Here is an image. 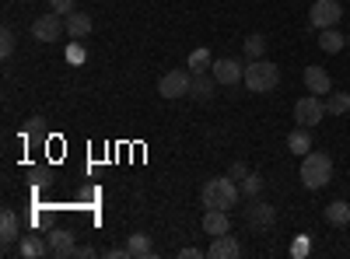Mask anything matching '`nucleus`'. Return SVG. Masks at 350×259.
<instances>
[{"mask_svg":"<svg viewBox=\"0 0 350 259\" xmlns=\"http://www.w3.org/2000/svg\"><path fill=\"white\" fill-rule=\"evenodd\" d=\"M200 200L207 210H228V207L239 204V186H235V179H224V176L207 179L200 189Z\"/></svg>","mask_w":350,"mask_h":259,"instance_id":"1","label":"nucleus"},{"mask_svg":"<svg viewBox=\"0 0 350 259\" xmlns=\"http://www.w3.org/2000/svg\"><path fill=\"white\" fill-rule=\"evenodd\" d=\"M329 179H333V161H329V154L308 151V154L301 158V186H305V189H323Z\"/></svg>","mask_w":350,"mask_h":259,"instance_id":"2","label":"nucleus"},{"mask_svg":"<svg viewBox=\"0 0 350 259\" xmlns=\"http://www.w3.org/2000/svg\"><path fill=\"white\" fill-rule=\"evenodd\" d=\"M277 84H280L277 64H270V60H252V64L245 67V88H249V92L262 95V92H273Z\"/></svg>","mask_w":350,"mask_h":259,"instance_id":"3","label":"nucleus"},{"mask_svg":"<svg viewBox=\"0 0 350 259\" xmlns=\"http://www.w3.org/2000/svg\"><path fill=\"white\" fill-rule=\"evenodd\" d=\"M340 18H343L340 0H315L312 11H308V25L319 28V32H323V28H336Z\"/></svg>","mask_w":350,"mask_h":259,"instance_id":"4","label":"nucleus"},{"mask_svg":"<svg viewBox=\"0 0 350 259\" xmlns=\"http://www.w3.org/2000/svg\"><path fill=\"white\" fill-rule=\"evenodd\" d=\"M189 88H193V74L189 70H168L158 81V95L161 98H183V95H189Z\"/></svg>","mask_w":350,"mask_h":259,"instance_id":"5","label":"nucleus"},{"mask_svg":"<svg viewBox=\"0 0 350 259\" xmlns=\"http://www.w3.org/2000/svg\"><path fill=\"white\" fill-rule=\"evenodd\" d=\"M64 32H67V21H60L56 11H46L42 18L32 21V39H39V42H56Z\"/></svg>","mask_w":350,"mask_h":259,"instance_id":"6","label":"nucleus"},{"mask_svg":"<svg viewBox=\"0 0 350 259\" xmlns=\"http://www.w3.org/2000/svg\"><path fill=\"white\" fill-rule=\"evenodd\" d=\"M323 116H326V102L319 95L298 98V105H295V123L298 126H315V123H323Z\"/></svg>","mask_w":350,"mask_h":259,"instance_id":"7","label":"nucleus"},{"mask_svg":"<svg viewBox=\"0 0 350 259\" xmlns=\"http://www.w3.org/2000/svg\"><path fill=\"white\" fill-rule=\"evenodd\" d=\"M277 221V210L270 204H262V200H256L252 207H245V224L252 228V232H270Z\"/></svg>","mask_w":350,"mask_h":259,"instance_id":"8","label":"nucleus"},{"mask_svg":"<svg viewBox=\"0 0 350 259\" xmlns=\"http://www.w3.org/2000/svg\"><path fill=\"white\" fill-rule=\"evenodd\" d=\"M211 74H214L217 84H239V81L245 77V67H242L239 60H231V56H224V60H214Z\"/></svg>","mask_w":350,"mask_h":259,"instance_id":"9","label":"nucleus"},{"mask_svg":"<svg viewBox=\"0 0 350 259\" xmlns=\"http://www.w3.org/2000/svg\"><path fill=\"white\" fill-rule=\"evenodd\" d=\"M207 256H211V259H239V256H242V245H239L235 235H217V238L211 242Z\"/></svg>","mask_w":350,"mask_h":259,"instance_id":"10","label":"nucleus"},{"mask_svg":"<svg viewBox=\"0 0 350 259\" xmlns=\"http://www.w3.org/2000/svg\"><path fill=\"white\" fill-rule=\"evenodd\" d=\"M74 252H77L74 235L67 232V228H56V232L49 235V256H56V259H67V256H74Z\"/></svg>","mask_w":350,"mask_h":259,"instance_id":"11","label":"nucleus"},{"mask_svg":"<svg viewBox=\"0 0 350 259\" xmlns=\"http://www.w3.org/2000/svg\"><path fill=\"white\" fill-rule=\"evenodd\" d=\"M203 232H207L211 238L228 235V232H231V217H228V210H207V214H203Z\"/></svg>","mask_w":350,"mask_h":259,"instance_id":"12","label":"nucleus"},{"mask_svg":"<svg viewBox=\"0 0 350 259\" xmlns=\"http://www.w3.org/2000/svg\"><path fill=\"white\" fill-rule=\"evenodd\" d=\"M305 88H308L312 95H329L333 81H329V74H326L323 67H305Z\"/></svg>","mask_w":350,"mask_h":259,"instance_id":"13","label":"nucleus"},{"mask_svg":"<svg viewBox=\"0 0 350 259\" xmlns=\"http://www.w3.org/2000/svg\"><path fill=\"white\" fill-rule=\"evenodd\" d=\"M18 238H21L18 214H14V210H4V214H0V242H4V249H11Z\"/></svg>","mask_w":350,"mask_h":259,"instance_id":"14","label":"nucleus"},{"mask_svg":"<svg viewBox=\"0 0 350 259\" xmlns=\"http://www.w3.org/2000/svg\"><path fill=\"white\" fill-rule=\"evenodd\" d=\"M46 252H49V242H42L39 235H21L18 238V256L21 259H39Z\"/></svg>","mask_w":350,"mask_h":259,"instance_id":"15","label":"nucleus"},{"mask_svg":"<svg viewBox=\"0 0 350 259\" xmlns=\"http://www.w3.org/2000/svg\"><path fill=\"white\" fill-rule=\"evenodd\" d=\"M67 36L70 39H88L92 36V18H88L84 11H70L67 14Z\"/></svg>","mask_w":350,"mask_h":259,"instance_id":"16","label":"nucleus"},{"mask_svg":"<svg viewBox=\"0 0 350 259\" xmlns=\"http://www.w3.org/2000/svg\"><path fill=\"white\" fill-rule=\"evenodd\" d=\"M287 151H295L298 158H305V154L312 151V133H308V126H298V130L287 133Z\"/></svg>","mask_w":350,"mask_h":259,"instance_id":"17","label":"nucleus"},{"mask_svg":"<svg viewBox=\"0 0 350 259\" xmlns=\"http://www.w3.org/2000/svg\"><path fill=\"white\" fill-rule=\"evenodd\" d=\"M211 67H214V56H211L207 46H200V49L189 53V74H211Z\"/></svg>","mask_w":350,"mask_h":259,"instance_id":"18","label":"nucleus"},{"mask_svg":"<svg viewBox=\"0 0 350 259\" xmlns=\"http://www.w3.org/2000/svg\"><path fill=\"white\" fill-rule=\"evenodd\" d=\"M214 74H193V88H189V95L193 98H200V102H207L211 95H214Z\"/></svg>","mask_w":350,"mask_h":259,"instance_id":"19","label":"nucleus"},{"mask_svg":"<svg viewBox=\"0 0 350 259\" xmlns=\"http://www.w3.org/2000/svg\"><path fill=\"white\" fill-rule=\"evenodd\" d=\"M326 221L333 228H347L350 224V204H347V200H333V204L326 207Z\"/></svg>","mask_w":350,"mask_h":259,"instance_id":"20","label":"nucleus"},{"mask_svg":"<svg viewBox=\"0 0 350 259\" xmlns=\"http://www.w3.org/2000/svg\"><path fill=\"white\" fill-rule=\"evenodd\" d=\"M126 249H130V259H151L154 256V245H151V238L148 235H130V242H126Z\"/></svg>","mask_w":350,"mask_h":259,"instance_id":"21","label":"nucleus"},{"mask_svg":"<svg viewBox=\"0 0 350 259\" xmlns=\"http://www.w3.org/2000/svg\"><path fill=\"white\" fill-rule=\"evenodd\" d=\"M347 46V36H340L336 28H323V36H319V49L323 53H340Z\"/></svg>","mask_w":350,"mask_h":259,"instance_id":"22","label":"nucleus"},{"mask_svg":"<svg viewBox=\"0 0 350 259\" xmlns=\"http://www.w3.org/2000/svg\"><path fill=\"white\" fill-rule=\"evenodd\" d=\"M326 112L329 116H343V112H350V95L347 92H336L326 98Z\"/></svg>","mask_w":350,"mask_h":259,"instance_id":"23","label":"nucleus"},{"mask_svg":"<svg viewBox=\"0 0 350 259\" xmlns=\"http://www.w3.org/2000/svg\"><path fill=\"white\" fill-rule=\"evenodd\" d=\"M262 53H267V39H262V36H249L245 39V56H249V60H262Z\"/></svg>","mask_w":350,"mask_h":259,"instance_id":"24","label":"nucleus"},{"mask_svg":"<svg viewBox=\"0 0 350 259\" xmlns=\"http://www.w3.org/2000/svg\"><path fill=\"white\" fill-rule=\"evenodd\" d=\"M11 53H14V32H11V28H0V56L8 60Z\"/></svg>","mask_w":350,"mask_h":259,"instance_id":"25","label":"nucleus"},{"mask_svg":"<svg viewBox=\"0 0 350 259\" xmlns=\"http://www.w3.org/2000/svg\"><path fill=\"white\" fill-rule=\"evenodd\" d=\"M77 8V0H49V11H56V14H70Z\"/></svg>","mask_w":350,"mask_h":259,"instance_id":"26","label":"nucleus"},{"mask_svg":"<svg viewBox=\"0 0 350 259\" xmlns=\"http://www.w3.org/2000/svg\"><path fill=\"white\" fill-rule=\"evenodd\" d=\"M242 189H245V196H259L262 193V179L259 176H245V186Z\"/></svg>","mask_w":350,"mask_h":259,"instance_id":"27","label":"nucleus"},{"mask_svg":"<svg viewBox=\"0 0 350 259\" xmlns=\"http://www.w3.org/2000/svg\"><path fill=\"white\" fill-rule=\"evenodd\" d=\"M291 256H298V259H301V256H308V238H298L295 245H291Z\"/></svg>","mask_w":350,"mask_h":259,"instance_id":"28","label":"nucleus"},{"mask_svg":"<svg viewBox=\"0 0 350 259\" xmlns=\"http://www.w3.org/2000/svg\"><path fill=\"white\" fill-rule=\"evenodd\" d=\"M67 60H70V64H81V60H84V49H81V46H70Z\"/></svg>","mask_w":350,"mask_h":259,"instance_id":"29","label":"nucleus"},{"mask_svg":"<svg viewBox=\"0 0 350 259\" xmlns=\"http://www.w3.org/2000/svg\"><path fill=\"white\" fill-rule=\"evenodd\" d=\"M36 133H42V120H39V116L28 120V137H36Z\"/></svg>","mask_w":350,"mask_h":259,"instance_id":"30","label":"nucleus"},{"mask_svg":"<svg viewBox=\"0 0 350 259\" xmlns=\"http://www.w3.org/2000/svg\"><path fill=\"white\" fill-rule=\"evenodd\" d=\"M242 176H249V172H245L242 161H235V165H231V179H242Z\"/></svg>","mask_w":350,"mask_h":259,"instance_id":"31","label":"nucleus"},{"mask_svg":"<svg viewBox=\"0 0 350 259\" xmlns=\"http://www.w3.org/2000/svg\"><path fill=\"white\" fill-rule=\"evenodd\" d=\"M179 256H183V259H200V256H203V252H200V249H193V245H189V249H183V252H179Z\"/></svg>","mask_w":350,"mask_h":259,"instance_id":"32","label":"nucleus"},{"mask_svg":"<svg viewBox=\"0 0 350 259\" xmlns=\"http://www.w3.org/2000/svg\"><path fill=\"white\" fill-rule=\"evenodd\" d=\"M74 256H81V259H92V256H95V249H92V245H81Z\"/></svg>","mask_w":350,"mask_h":259,"instance_id":"33","label":"nucleus"},{"mask_svg":"<svg viewBox=\"0 0 350 259\" xmlns=\"http://www.w3.org/2000/svg\"><path fill=\"white\" fill-rule=\"evenodd\" d=\"M347 49H350V36H347Z\"/></svg>","mask_w":350,"mask_h":259,"instance_id":"34","label":"nucleus"}]
</instances>
